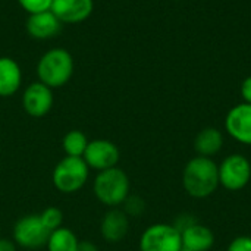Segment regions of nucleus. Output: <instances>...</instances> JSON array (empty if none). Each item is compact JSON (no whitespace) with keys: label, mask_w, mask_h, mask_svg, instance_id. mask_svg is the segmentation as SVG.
<instances>
[{"label":"nucleus","mask_w":251,"mask_h":251,"mask_svg":"<svg viewBox=\"0 0 251 251\" xmlns=\"http://www.w3.org/2000/svg\"><path fill=\"white\" fill-rule=\"evenodd\" d=\"M182 182L190 196L196 199H204L215 193L219 185V168L209 157H194L184 169Z\"/></svg>","instance_id":"f257e3e1"},{"label":"nucleus","mask_w":251,"mask_h":251,"mask_svg":"<svg viewBox=\"0 0 251 251\" xmlns=\"http://www.w3.org/2000/svg\"><path fill=\"white\" fill-rule=\"evenodd\" d=\"M40 82L50 88H59L68 84L74 75V57L65 49H51L46 51L37 65Z\"/></svg>","instance_id":"f03ea898"},{"label":"nucleus","mask_w":251,"mask_h":251,"mask_svg":"<svg viewBox=\"0 0 251 251\" xmlns=\"http://www.w3.org/2000/svg\"><path fill=\"white\" fill-rule=\"evenodd\" d=\"M93 190L101 204L110 209L118 207L129 196V178L122 169L115 166L97 174Z\"/></svg>","instance_id":"7ed1b4c3"},{"label":"nucleus","mask_w":251,"mask_h":251,"mask_svg":"<svg viewBox=\"0 0 251 251\" xmlns=\"http://www.w3.org/2000/svg\"><path fill=\"white\" fill-rule=\"evenodd\" d=\"M90 175V168L82 157L65 156L53 169L51 181L54 188L63 194L79 191Z\"/></svg>","instance_id":"20e7f679"},{"label":"nucleus","mask_w":251,"mask_h":251,"mask_svg":"<svg viewBox=\"0 0 251 251\" xmlns=\"http://www.w3.org/2000/svg\"><path fill=\"white\" fill-rule=\"evenodd\" d=\"M50 231L43 225L38 215H26L16 221L13 226V241L26 250L46 247Z\"/></svg>","instance_id":"39448f33"},{"label":"nucleus","mask_w":251,"mask_h":251,"mask_svg":"<svg viewBox=\"0 0 251 251\" xmlns=\"http://www.w3.org/2000/svg\"><path fill=\"white\" fill-rule=\"evenodd\" d=\"M181 232L166 224L149 226L140 240V251H181Z\"/></svg>","instance_id":"423d86ee"},{"label":"nucleus","mask_w":251,"mask_h":251,"mask_svg":"<svg viewBox=\"0 0 251 251\" xmlns=\"http://www.w3.org/2000/svg\"><path fill=\"white\" fill-rule=\"evenodd\" d=\"M251 178V165L247 157L232 154L219 166V184L226 190L237 191L244 188Z\"/></svg>","instance_id":"0eeeda50"},{"label":"nucleus","mask_w":251,"mask_h":251,"mask_svg":"<svg viewBox=\"0 0 251 251\" xmlns=\"http://www.w3.org/2000/svg\"><path fill=\"white\" fill-rule=\"evenodd\" d=\"M119 156L121 153L115 143L99 138V140L88 141V146L84 151L82 159L85 160L90 169L101 172V171L115 168L119 162Z\"/></svg>","instance_id":"6e6552de"},{"label":"nucleus","mask_w":251,"mask_h":251,"mask_svg":"<svg viewBox=\"0 0 251 251\" xmlns=\"http://www.w3.org/2000/svg\"><path fill=\"white\" fill-rule=\"evenodd\" d=\"M24 110L32 118L46 116L53 107V93L46 84L37 81L29 84L22 96Z\"/></svg>","instance_id":"1a4fd4ad"},{"label":"nucleus","mask_w":251,"mask_h":251,"mask_svg":"<svg viewBox=\"0 0 251 251\" xmlns=\"http://www.w3.org/2000/svg\"><path fill=\"white\" fill-rule=\"evenodd\" d=\"M50 10L62 24H79L94 10L93 0H53Z\"/></svg>","instance_id":"9d476101"},{"label":"nucleus","mask_w":251,"mask_h":251,"mask_svg":"<svg viewBox=\"0 0 251 251\" xmlns=\"http://www.w3.org/2000/svg\"><path fill=\"white\" fill-rule=\"evenodd\" d=\"M225 126L232 138L251 146V104L243 103L232 107L226 115Z\"/></svg>","instance_id":"9b49d317"},{"label":"nucleus","mask_w":251,"mask_h":251,"mask_svg":"<svg viewBox=\"0 0 251 251\" xmlns=\"http://www.w3.org/2000/svg\"><path fill=\"white\" fill-rule=\"evenodd\" d=\"M128 231H129L128 215L118 207H112L100 222V234L107 243L122 241L126 237Z\"/></svg>","instance_id":"f8f14e48"},{"label":"nucleus","mask_w":251,"mask_h":251,"mask_svg":"<svg viewBox=\"0 0 251 251\" xmlns=\"http://www.w3.org/2000/svg\"><path fill=\"white\" fill-rule=\"evenodd\" d=\"M62 22L56 18L51 10H44L29 15L26 21V31L32 38L47 40L59 34Z\"/></svg>","instance_id":"ddd939ff"},{"label":"nucleus","mask_w":251,"mask_h":251,"mask_svg":"<svg viewBox=\"0 0 251 251\" xmlns=\"http://www.w3.org/2000/svg\"><path fill=\"white\" fill-rule=\"evenodd\" d=\"M22 84V71L16 60L9 56L0 57V97L13 96Z\"/></svg>","instance_id":"4468645a"},{"label":"nucleus","mask_w":251,"mask_h":251,"mask_svg":"<svg viewBox=\"0 0 251 251\" xmlns=\"http://www.w3.org/2000/svg\"><path fill=\"white\" fill-rule=\"evenodd\" d=\"M182 249L190 251H207L215 243L213 232L199 224H193L181 232Z\"/></svg>","instance_id":"2eb2a0df"},{"label":"nucleus","mask_w":251,"mask_h":251,"mask_svg":"<svg viewBox=\"0 0 251 251\" xmlns=\"http://www.w3.org/2000/svg\"><path fill=\"white\" fill-rule=\"evenodd\" d=\"M222 144H224V137L215 128H206L200 131L194 141V147L197 153L204 157L216 154L222 149Z\"/></svg>","instance_id":"dca6fc26"},{"label":"nucleus","mask_w":251,"mask_h":251,"mask_svg":"<svg viewBox=\"0 0 251 251\" xmlns=\"http://www.w3.org/2000/svg\"><path fill=\"white\" fill-rule=\"evenodd\" d=\"M78 243L79 240L71 229L60 226L59 229L50 232L46 247L47 251H76Z\"/></svg>","instance_id":"f3484780"},{"label":"nucleus","mask_w":251,"mask_h":251,"mask_svg":"<svg viewBox=\"0 0 251 251\" xmlns=\"http://www.w3.org/2000/svg\"><path fill=\"white\" fill-rule=\"evenodd\" d=\"M87 146H88V140L85 134L78 129H72L66 132L62 140V147L65 154L72 157H82Z\"/></svg>","instance_id":"a211bd4d"},{"label":"nucleus","mask_w":251,"mask_h":251,"mask_svg":"<svg viewBox=\"0 0 251 251\" xmlns=\"http://www.w3.org/2000/svg\"><path fill=\"white\" fill-rule=\"evenodd\" d=\"M38 216H40L43 225H44L50 232H53V231H56V229H59V228L62 226L63 213H62V210H60L59 207H53V206H51V207H47V209H44Z\"/></svg>","instance_id":"6ab92c4d"},{"label":"nucleus","mask_w":251,"mask_h":251,"mask_svg":"<svg viewBox=\"0 0 251 251\" xmlns=\"http://www.w3.org/2000/svg\"><path fill=\"white\" fill-rule=\"evenodd\" d=\"M51 1L53 0H18L19 6L24 10H26L29 15L38 13V12H44V10H50Z\"/></svg>","instance_id":"aec40b11"},{"label":"nucleus","mask_w":251,"mask_h":251,"mask_svg":"<svg viewBox=\"0 0 251 251\" xmlns=\"http://www.w3.org/2000/svg\"><path fill=\"white\" fill-rule=\"evenodd\" d=\"M124 204H125L124 212L128 216H138L144 210V201L140 197H129L128 196L126 200L124 201Z\"/></svg>","instance_id":"412c9836"},{"label":"nucleus","mask_w":251,"mask_h":251,"mask_svg":"<svg viewBox=\"0 0 251 251\" xmlns=\"http://www.w3.org/2000/svg\"><path fill=\"white\" fill-rule=\"evenodd\" d=\"M228 251H251V237H238V238H235L229 244Z\"/></svg>","instance_id":"4be33fe9"},{"label":"nucleus","mask_w":251,"mask_h":251,"mask_svg":"<svg viewBox=\"0 0 251 251\" xmlns=\"http://www.w3.org/2000/svg\"><path fill=\"white\" fill-rule=\"evenodd\" d=\"M241 94L246 100V103L251 104V76L246 78L243 81V85H241Z\"/></svg>","instance_id":"5701e85b"},{"label":"nucleus","mask_w":251,"mask_h":251,"mask_svg":"<svg viewBox=\"0 0 251 251\" xmlns=\"http://www.w3.org/2000/svg\"><path fill=\"white\" fill-rule=\"evenodd\" d=\"M0 251H16V243L13 240L0 237Z\"/></svg>","instance_id":"b1692460"},{"label":"nucleus","mask_w":251,"mask_h":251,"mask_svg":"<svg viewBox=\"0 0 251 251\" xmlns=\"http://www.w3.org/2000/svg\"><path fill=\"white\" fill-rule=\"evenodd\" d=\"M76 251H99L97 246L91 241H79Z\"/></svg>","instance_id":"393cba45"},{"label":"nucleus","mask_w":251,"mask_h":251,"mask_svg":"<svg viewBox=\"0 0 251 251\" xmlns=\"http://www.w3.org/2000/svg\"><path fill=\"white\" fill-rule=\"evenodd\" d=\"M181 251H190V250H185V249H181Z\"/></svg>","instance_id":"a878e982"}]
</instances>
